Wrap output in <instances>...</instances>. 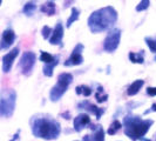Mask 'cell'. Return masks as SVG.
Listing matches in <instances>:
<instances>
[{"label":"cell","instance_id":"cell-1","mask_svg":"<svg viewBox=\"0 0 156 141\" xmlns=\"http://www.w3.org/2000/svg\"><path fill=\"white\" fill-rule=\"evenodd\" d=\"M117 21L116 9L112 6L100 8L93 12L88 18V27L92 33L109 31Z\"/></svg>","mask_w":156,"mask_h":141},{"label":"cell","instance_id":"cell-2","mask_svg":"<svg viewBox=\"0 0 156 141\" xmlns=\"http://www.w3.org/2000/svg\"><path fill=\"white\" fill-rule=\"evenodd\" d=\"M32 133L44 140H55L61 133V127L53 118H37L32 124Z\"/></svg>","mask_w":156,"mask_h":141},{"label":"cell","instance_id":"cell-3","mask_svg":"<svg viewBox=\"0 0 156 141\" xmlns=\"http://www.w3.org/2000/svg\"><path fill=\"white\" fill-rule=\"evenodd\" d=\"M154 124L153 120H143L141 117L127 115L123 119L125 134L133 141L143 140V136L147 134L149 128Z\"/></svg>","mask_w":156,"mask_h":141},{"label":"cell","instance_id":"cell-4","mask_svg":"<svg viewBox=\"0 0 156 141\" xmlns=\"http://www.w3.org/2000/svg\"><path fill=\"white\" fill-rule=\"evenodd\" d=\"M16 93L13 89H4L0 95V117L9 118L16 108Z\"/></svg>","mask_w":156,"mask_h":141},{"label":"cell","instance_id":"cell-5","mask_svg":"<svg viewBox=\"0 0 156 141\" xmlns=\"http://www.w3.org/2000/svg\"><path fill=\"white\" fill-rule=\"evenodd\" d=\"M73 81V75L70 73H61L58 77V82L55 84L54 87H52L51 93H49V98L52 101H59L60 98L62 96L63 94L66 93L67 88L72 84Z\"/></svg>","mask_w":156,"mask_h":141},{"label":"cell","instance_id":"cell-6","mask_svg":"<svg viewBox=\"0 0 156 141\" xmlns=\"http://www.w3.org/2000/svg\"><path fill=\"white\" fill-rule=\"evenodd\" d=\"M121 40V31L119 28L110 30L103 41V49L108 53H113L117 49Z\"/></svg>","mask_w":156,"mask_h":141},{"label":"cell","instance_id":"cell-7","mask_svg":"<svg viewBox=\"0 0 156 141\" xmlns=\"http://www.w3.org/2000/svg\"><path fill=\"white\" fill-rule=\"evenodd\" d=\"M35 59L37 56L33 52H23V55H21V59H20V63H19V66L21 68V73L23 75L28 77L31 75L32 70L34 68V65H35Z\"/></svg>","mask_w":156,"mask_h":141},{"label":"cell","instance_id":"cell-8","mask_svg":"<svg viewBox=\"0 0 156 141\" xmlns=\"http://www.w3.org/2000/svg\"><path fill=\"white\" fill-rule=\"evenodd\" d=\"M82 51H83V45L82 44H78L74 47L73 52L70 56L65 61V66L69 67V66H76V65H81L83 63V58H82Z\"/></svg>","mask_w":156,"mask_h":141},{"label":"cell","instance_id":"cell-9","mask_svg":"<svg viewBox=\"0 0 156 141\" xmlns=\"http://www.w3.org/2000/svg\"><path fill=\"white\" fill-rule=\"evenodd\" d=\"M18 54H19V48L16 47L11 52H8L7 54L4 55V58H2V70H4V73H8L11 70Z\"/></svg>","mask_w":156,"mask_h":141},{"label":"cell","instance_id":"cell-10","mask_svg":"<svg viewBox=\"0 0 156 141\" xmlns=\"http://www.w3.org/2000/svg\"><path fill=\"white\" fill-rule=\"evenodd\" d=\"M63 38V26L61 23H58L55 28L52 31V35L49 38L51 45H60Z\"/></svg>","mask_w":156,"mask_h":141},{"label":"cell","instance_id":"cell-11","mask_svg":"<svg viewBox=\"0 0 156 141\" xmlns=\"http://www.w3.org/2000/svg\"><path fill=\"white\" fill-rule=\"evenodd\" d=\"M90 117L86 114V113H82V114H79L78 117L74 119V129L76 132H81L86 126L90 125Z\"/></svg>","mask_w":156,"mask_h":141},{"label":"cell","instance_id":"cell-12","mask_svg":"<svg viewBox=\"0 0 156 141\" xmlns=\"http://www.w3.org/2000/svg\"><path fill=\"white\" fill-rule=\"evenodd\" d=\"M16 39V33L12 30H5L2 33V40H1V45H0V49L4 48H8L13 44V41Z\"/></svg>","mask_w":156,"mask_h":141},{"label":"cell","instance_id":"cell-13","mask_svg":"<svg viewBox=\"0 0 156 141\" xmlns=\"http://www.w3.org/2000/svg\"><path fill=\"white\" fill-rule=\"evenodd\" d=\"M79 106H80L81 108H83V110H87L88 112H90L92 114H94V115L96 117V119H100L101 115L103 114V112H105L102 108H99V107H96V106L93 105V103H89L88 101L81 102Z\"/></svg>","mask_w":156,"mask_h":141},{"label":"cell","instance_id":"cell-14","mask_svg":"<svg viewBox=\"0 0 156 141\" xmlns=\"http://www.w3.org/2000/svg\"><path fill=\"white\" fill-rule=\"evenodd\" d=\"M144 85V81L143 80H135L133 84L130 85V86L128 87V89H127V94L129 95V96H132V95H135V94H137L140 92V89L142 88V86Z\"/></svg>","mask_w":156,"mask_h":141},{"label":"cell","instance_id":"cell-15","mask_svg":"<svg viewBox=\"0 0 156 141\" xmlns=\"http://www.w3.org/2000/svg\"><path fill=\"white\" fill-rule=\"evenodd\" d=\"M59 63V58L58 56H55L54 60L52 61V63H45V66H44V74L46 75V77H52L53 75V70H54V67Z\"/></svg>","mask_w":156,"mask_h":141},{"label":"cell","instance_id":"cell-16","mask_svg":"<svg viewBox=\"0 0 156 141\" xmlns=\"http://www.w3.org/2000/svg\"><path fill=\"white\" fill-rule=\"evenodd\" d=\"M40 11H41L42 13L47 14V16H53L55 13L54 1H47L46 4H44V5L40 7Z\"/></svg>","mask_w":156,"mask_h":141},{"label":"cell","instance_id":"cell-17","mask_svg":"<svg viewBox=\"0 0 156 141\" xmlns=\"http://www.w3.org/2000/svg\"><path fill=\"white\" fill-rule=\"evenodd\" d=\"M129 59H130V61L134 63H143V61H144L143 51H141V52H139V53L130 52V53H129Z\"/></svg>","mask_w":156,"mask_h":141},{"label":"cell","instance_id":"cell-18","mask_svg":"<svg viewBox=\"0 0 156 141\" xmlns=\"http://www.w3.org/2000/svg\"><path fill=\"white\" fill-rule=\"evenodd\" d=\"M79 16H80V11H79L78 8H75V7L72 8V13H70L68 20H67V27H70L72 24L75 23L79 19Z\"/></svg>","mask_w":156,"mask_h":141},{"label":"cell","instance_id":"cell-19","mask_svg":"<svg viewBox=\"0 0 156 141\" xmlns=\"http://www.w3.org/2000/svg\"><path fill=\"white\" fill-rule=\"evenodd\" d=\"M35 8H37V6H35V2L34 1H30V2H27L25 6H23V13L26 14V16H31L33 13H34V11H35Z\"/></svg>","mask_w":156,"mask_h":141},{"label":"cell","instance_id":"cell-20","mask_svg":"<svg viewBox=\"0 0 156 141\" xmlns=\"http://www.w3.org/2000/svg\"><path fill=\"white\" fill-rule=\"evenodd\" d=\"M121 127H122V124H121L119 120H114V121L112 122V125L109 126V128H108V134H109V135L116 134V132Z\"/></svg>","mask_w":156,"mask_h":141},{"label":"cell","instance_id":"cell-21","mask_svg":"<svg viewBox=\"0 0 156 141\" xmlns=\"http://www.w3.org/2000/svg\"><path fill=\"white\" fill-rule=\"evenodd\" d=\"M76 94L78 95L82 94L83 96H89L92 94V89H90V87L86 86V85H81V86L76 87Z\"/></svg>","mask_w":156,"mask_h":141},{"label":"cell","instance_id":"cell-22","mask_svg":"<svg viewBox=\"0 0 156 141\" xmlns=\"http://www.w3.org/2000/svg\"><path fill=\"white\" fill-rule=\"evenodd\" d=\"M144 41L146 44L148 45L150 52L153 53H156V37H148V38H144Z\"/></svg>","mask_w":156,"mask_h":141},{"label":"cell","instance_id":"cell-23","mask_svg":"<svg viewBox=\"0 0 156 141\" xmlns=\"http://www.w3.org/2000/svg\"><path fill=\"white\" fill-rule=\"evenodd\" d=\"M93 141H105V131L101 128V126H99V128L93 135Z\"/></svg>","mask_w":156,"mask_h":141},{"label":"cell","instance_id":"cell-24","mask_svg":"<svg viewBox=\"0 0 156 141\" xmlns=\"http://www.w3.org/2000/svg\"><path fill=\"white\" fill-rule=\"evenodd\" d=\"M54 58L55 56H53V55L49 54V53H47V52H41V54H40V61H42V63H49L54 60Z\"/></svg>","mask_w":156,"mask_h":141},{"label":"cell","instance_id":"cell-25","mask_svg":"<svg viewBox=\"0 0 156 141\" xmlns=\"http://www.w3.org/2000/svg\"><path fill=\"white\" fill-rule=\"evenodd\" d=\"M149 5H150V0H141L140 4L136 6V11L137 12H142V11H146L147 8L149 7Z\"/></svg>","mask_w":156,"mask_h":141},{"label":"cell","instance_id":"cell-26","mask_svg":"<svg viewBox=\"0 0 156 141\" xmlns=\"http://www.w3.org/2000/svg\"><path fill=\"white\" fill-rule=\"evenodd\" d=\"M52 28L51 27H48V26H44V28H42V37H44V39H49V35L52 34Z\"/></svg>","mask_w":156,"mask_h":141},{"label":"cell","instance_id":"cell-27","mask_svg":"<svg viewBox=\"0 0 156 141\" xmlns=\"http://www.w3.org/2000/svg\"><path fill=\"white\" fill-rule=\"evenodd\" d=\"M95 98H96V101H98V102H105L106 100H107L108 95H107V94H103V95H100V93H96V95H95Z\"/></svg>","mask_w":156,"mask_h":141},{"label":"cell","instance_id":"cell-28","mask_svg":"<svg viewBox=\"0 0 156 141\" xmlns=\"http://www.w3.org/2000/svg\"><path fill=\"white\" fill-rule=\"evenodd\" d=\"M147 94L149 96H156V87H148L147 88Z\"/></svg>","mask_w":156,"mask_h":141},{"label":"cell","instance_id":"cell-29","mask_svg":"<svg viewBox=\"0 0 156 141\" xmlns=\"http://www.w3.org/2000/svg\"><path fill=\"white\" fill-rule=\"evenodd\" d=\"M150 112H156V103H153L151 108H150L149 110H146V112H144V114H148V113H150Z\"/></svg>","mask_w":156,"mask_h":141},{"label":"cell","instance_id":"cell-30","mask_svg":"<svg viewBox=\"0 0 156 141\" xmlns=\"http://www.w3.org/2000/svg\"><path fill=\"white\" fill-rule=\"evenodd\" d=\"M83 140L85 141H93V138H89V135H86V136L83 138Z\"/></svg>","mask_w":156,"mask_h":141},{"label":"cell","instance_id":"cell-31","mask_svg":"<svg viewBox=\"0 0 156 141\" xmlns=\"http://www.w3.org/2000/svg\"><path fill=\"white\" fill-rule=\"evenodd\" d=\"M143 141H150V140H146V139H143Z\"/></svg>","mask_w":156,"mask_h":141},{"label":"cell","instance_id":"cell-32","mask_svg":"<svg viewBox=\"0 0 156 141\" xmlns=\"http://www.w3.org/2000/svg\"><path fill=\"white\" fill-rule=\"evenodd\" d=\"M49 1H54V0H49Z\"/></svg>","mask_w":156,"mask_h":141},{"label":"cell","instance_id":"cell-33","mask_svg":"<svg viewBox=\"0 0 156 141\" xmlns=\"http://www.w3.org/2000/svg\"><path fill=\"white\" fill-rule=\"evenodd\" d=\"M0 4H1V0H0Z\"/></svg>","mask_w":156,"mask_h":141},{"label":"cell","instance_id":"cell-34","mask_svg":"<svg viewBox=\"0 0 156 141\" xmlns=\"http://www.w3.org/2000/svg\"><path fill=\"white\" fill-rule=\"evenodd\" d=\"M155 61H156V56H155Z\"/></svg>","mask_w":156,"mask_h":141}]
</instances>
